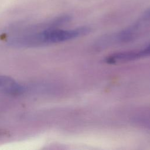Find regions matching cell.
<instances>
[{"mask_svg":"<svg viewBox=\"0 0 150 150\" xmlns=\"http://www.w3.org/2000/svg\"><path fill=\"white\" fill-rule=\"evenodd\" d=\"M90 31V28L86 26L66 30L50 28L40 33L15 38L9 40V43L19 47L38 46L71 40L84 36Z\"/></svg>","mask_w":150,"mask_h":150,"instance_id":"6da1fadb","label":"cell"},{"mask_svg":"<svg viewBox=\"0 0 150 150\" xmlns=\"http://www.w3.org/2000/svg\"><path fill=\"white\" fill-rule=\"evenodd\" d=\"M150 26V8L145 11L138 20L128 28L117 33L114 36L108 37V43L127 42L137 38L146 28Z\"/></svg>","mask_w":150,"mask_h":150,"instance_id":"7a4b0ae2","label":"cell"},{"mask_svg":"<svg viewBox=\"0 0 150 150\" xmlns=\"http://www.w3.org/2000/svg\"><path fill=\"white\" fill-rule=\"evenodd\" d=\"M24 86L19 84L11 77L0 76V92L5 94L16 95L23 93Z\"/></svg>","mask_w":150,"mask_h":150,"instance_id":"3957f363","label":"cell"}]
</instances>
